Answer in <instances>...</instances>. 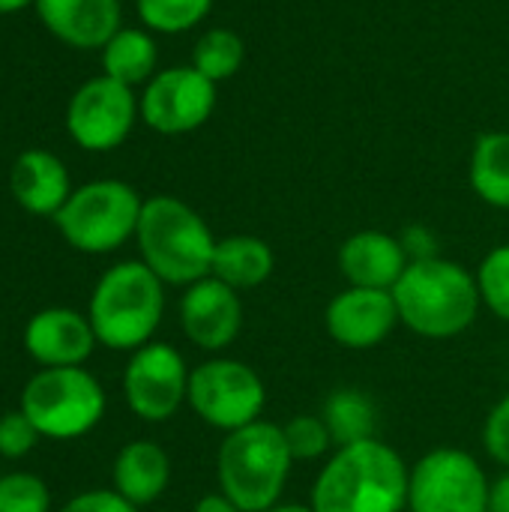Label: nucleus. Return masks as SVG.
Listing matches in <instances>:
<instances>
[{"mask_svg": "<svg viewBox=\"0 0 509 512\" xmlns=\"http://www.w3.org/2000/svg\"><path fill=\"white\" fill-rule=\"evenodd\" d=\"M489 477L483 465L453 447L426 453L411 468L408 510L411 512H489Z\"/></svg>", "mask_w": 509, "mask_h": 512, "instance_id": "9", "label": "nucleus"}, {"mask_svg": "<svg viewBox=\"0 0 509 512\" xmlns=\"http://www.w3.org/2000/svg\"><path fill=\"white\" fill-rule=\"evenodd\" d=\"M213 3L216 0H135V9L141 27L150 33L177 36L195 30L213 12Z\"/></svg>", "mask_w": 509, "mask_h": 512, "instance_id": "25", "label": "nucleus"}, {"mask_svg": "<svg viewBox=\"0 0 509 512\" xmlns=\"http://www.w3.org/2000/svg\"><path fill=\"white\" fill-rule=\"evenodd\" d=\"M489 512H509V468L489 489Z\"/></svg>", "mask_w": 509, "mask_h": 512, "instance_id": "34", "label": "nucleus"}, {"mask_svg": "<svg viewBox=\"0 0 509 512\" xmlns=\"http://www.w3.org/2000/svg\"><path fill=\"white\" fill-rule=\"evenodd\" d=\"M189 369L174 345L150 342L132 351L123 372V396L129 411L144 423L171 420L189 396Z\"/></svg>", "mask_w": 509, "mask_h": 512, "instance_id": "12", "label": "nucleus"}, {"mask_svg": "<svg viewBox=\"0 0 509 512\" xmlns=\"http://www.w3.org/2000/svg\"><path fill=\"white\" fill-rule=\"evenodd\" d=\"M105 390L81 366L39 369L21 390V411L48 441H75L105 417Z\"/></svg>", "mask_w": 509, "mask_h": 512, "instance_id": "7", "label": "nucleus"}, {"mask_svg": "<svg viewBox=\"0 0 509 512\" xmlns=\"http://www.w3.org/2000/svg\"><path fill=\"white\" fill-rule=\"evenodd\" d=\"M42 435L36 432V426L30 423V417L18 408V411H6L3 417H0V456L3 459H24L33 447H36V441H39Z\"/></svg>", "mask_w": 509, "mask_h": 512, "instance_id": "29", "label": "nucleus"}, {"mask_svg": "<svg viewBox=\"0 0 509 512\" xmlns=\"http://www.w3.org/2000/svg\"><path fill=\"white\" fill-rule=\"evenodd\" d=\"M57 512H138V507L129 504L114 489H90V492L69 498Z\"/></svg>", "mask_w": 509, "mask_h": 512, "instance_id": "31", "label": "nucleus"}, {"mask_svg": "<svg viewBox=\"0 0 509 512\" xmlns=\"http://www.w3.org/2000/svg\"><path fill=\"white\" fill-rule=\"evenodd\" d=\"M165 312V282L138 258L108 267L93 294L87 318L102 348L138 351L153 342Z\"/></svg>", "mask_w": 509, "mask_h": 512, "instance_id": "4", "label": "nucleus"}, {"mask_svg": "<svg viewBox=\"0 0 509 512\" xmlns=\"http://www.w3.org/2000/svg\"><path fill=\"white\" fill-rule=\"evenodd\" d=\"M9 192L30 216H57L72 195V180L51 150H24L9 171Z\"/></svg>", "mask_w": 509, "mask_h": 512, "instance_id": "18", "label": "nucleus"}, {"mask_svg": "<svg viewBox=\"0 0 509 512\" xmlns=\"http://www.w3.org/2000/svg\"><path fill=\"white\" fill-rule=\"evenodd\" d=\"M114 492L135 507L159 501L171 480V459L153 441H129L111 465Z\"/></svg>", "mask_w": 509, "mask_h": 512, "instance_id": "19", "label": "nucleus"}, {"mask_svg": "<svg viewBox=\"0 0 509 512\" xmlns=\"http://www.w3.org/2000/svg\"><path fill=\"white\" fill-rule=\"evenodd\" d=\"M36 0H0V15H9V12H21L27 6H33Z\"/></svg>", "mask_w": 509, "mask_h": 512, "instance_id": "35", "label": "nucleus"}, {"mask_svg": "<svg viewBox=\"0 0 509 512\" xmlns=\"http://www.w3.org/2000/svg\"><path fill=\"white\" fill-rule=\"evenodd\" d=\"M324 324L336 345L348 351H369L378 348L402 321L393 291L348 285L327 303Z\"/></svg>", "mask_w": 509, "mask_h": 512, "instance_id": "13", "label": "nucleus"}, {"mask_svg": "<svg viewBox=\"0 0 509 512\" xmlns=\"http://www.w3.org/2000/svg\"><path fill=\"white\" fill-rule=\"evenodd\" d=\"M282 435H285V444H288V453L294 462L321 459L333 447L324 417H312V414H297L294 420H288L282 426Z\"/></svg>", "mask_w": 509, "mask_h": 512, "instance_id": "28", "label": "nucleus"}, {"mask_svg": "<svg viewBox=\"0 0 509 512\" xmlns=\"http://www.w3.org/2000/svg\"><path fill=\"white\" fill-rule=\"evenodd\" d=\"M267 512H315V507L309 504H276V507H270Z\"/></svg>", "mask_w": 509, "mask_h": 512, "instance_id": "36", "label": "nucleus"}, {"mask_svg": "<svg viewBox=\"0 0 509 512\" xmlns=\"http://www.w3.org/2000/svg\"><path fill=\"white\" fill-rule=\"evenodd\" d=\"M399 321L426 339H453L465 333L483 306L477 273L441 255L411 261L393 288Z\"/></svg>", "mask_w": 509, "mask_h": 512, "instance_id": "2", "label": "nucleus"}, {"mask_svg": "<svg viewBox=\"0 0 509 512\" xmlns=\"http://www.w3.org/2000/svg\"><path fill=\"white\" fill-rule=\"evenodd\" d=\"M186 402L207 426L237 432L261 420L267 390L252 366L231 357H216L192 369Z\"/></svg>", "mask_w": 509, "mask_h": 512, "instance_id": "8", "label": "nucleus"}, {"mask_svg": "<svg viewBox=\"0 0 509 512\" xmlns=\"http://www.w3.org/2000/svg\"><path fill=\"white\" fill-rule=\"evenodd\" d=\"M135 243L141 261L165 285H195L210 276L216 237L204 216L174 195H153L141 207Z\"/></svg>", "mask_w": 509, "mask_h": 512, "instance_id": "3", "label": "nucleus"}, {"mask_svg": "<svg viewBox=\"0 0 509 512\" xmlns=\"http://www.w3.org/2000/svg\"><path fill=\"white\" fill-rule=\"evenodd\" d=\"M291 462L282 426L267 420L249 423L228 432L219 447V489L243 512H267L282 498Z\"/></svg>", "mask_w": 509, "mask_h": 512, "instance_id": "5", "label": "nucleus"}, {"mask_svg": "<svg viewBox=\"0 0 509 512\" xmlns=\"http://www.w3.org/2000/svg\"><path fill=\"white\" fill-rule=\"evenodd\" d=\"M411 258L399 237L387 231H357L339 249V270L354 288H378L393 291Z\"/></svg>", "mask_w": 509, "mask_h": 512, "instance_id": "17", "label": "nucleus"}, {"mask_svg": "<svg viewBox=\"0 0 509 512\" xmlns=\"http://www.w3.org/2000/svg\"><path fill=\"white\" fill-rule=\"evenodd\" d=\"M411 471L405 459L369 438L339 447L312 486L315 512H402L408 510Z\"/></svg>", "mask_w": 509, "mask_h": 512, "instance_id": "1", "label": "nucleus"}, {"mask_svg": "<svg viewBox=\"0 0 509 512\" xmlns=\"http://www.w3.org/2000/svg\"><path fill=\"white\" fill-rule=\"evenodd\" d=\"M0 512H51V492L42 477L15 471L0 477Z\"/></svg>", "mask_w": 509, "mask_h": 512, "instance_id": "26", "label": "nucleus"}, {"mask_svg": "<svg viewBox=\"0 0 509 512\" xmlns=\"http://www.w3.org/2000/svg\"><path fill=\"white\" fill-rule=\"evenodd\" d=\"M33 6L45 30L78 51H102L123 27L120 0H36Z\"/></svg>", "mask_w": 509, "mask_h": 512, "instance_id": "16", "label": "nucleus"}, {"mask_svg": "<svg viewBox=\"0 0 509 512\" xmlns=\"http://www.w3.org/2000/svg\"><path fill=\"white\" fill-rule=\"evenodd\" d=\"M96 345L99 339L93 333L90 318L66 306L39 309L24 327V351L42 369L84 366Z\"/></svg>", "mask_w": 509, "mask_h": 512, "instance_id": "15", "label": "nucleus"}, {"mask_svg": "<svg viewBox=\"0 0 509 512\" xmlns=\"http://www.w3.org/2000/svg\"><path fill=\"white\" fill-rule=\"evenodd\" d=\"M483 444L498 465L509 468V393L492 408L483 426Z\"/></svg>", "mask_w": 509, "mask_h": 512, "instance_id": "30", "label": "nucleus"}, {"mask_svg": "<svg viewBox=\"0 0 509 512\" xmlns=\"http://www.w3.org/2000/svg\"><path fill=\"white\" fill-rule=\"evenodd\" d=\"M468 180L474 195L495 207L509 210V132L492 129L477 135L468 162Z\"/></svg>", "mask_w": 509, "mask_h": 512, "instance_id": "22", "label": "nucleus"}, {"mask_svg": "<svg viewBox=\"0 0 509 512\" xmlns=\"http://www.w3.org/2000/svg\"><path fill=\"white\" fill-rule=\"evenodd\" d=\"M144 198L126 180L102 177L72 189L54 216L60 237L84 255H108L138 231Z\"/></svg>", "mask_w": 509, "mask_h": 512, "instance_id": "6", "label": "nucleus"}, {"mask_svg": "<svg viewBox=\"0 0 509 512\" xmlns=\"http://www.w3.org/2000/svg\"><path fill=\"white\" fill-rule=\"evenodd\" d=\"M399 240H402V246H405V252H408L411 261H423V258H435V255H438L435 234H432L429 228H423V225L405 228V234H402Z\"/></svg>", "mask_w": 509, "mask_h": 512, "instance_id": "32", "label": "nucleus"}, {"mask_svg": "<svg viewBox=\"0 0 509 512\" xmlns=\"http://www.w3.org/2000/svg\"><path fill=\"white\" fill-rule=\"evenodd\" d=\"M273 267L276 258L267 240L252 234H231L216 243L210 276L231 285L234 291H249L264 285L273 276Z\"/></svg>", "mask_w": 509, "mask_h": 512, "instance_id": "20", "label": "nucleus"}, {"mask_svg": "<svg viewBox=\"0 0 509 512\" xmlns=\"http://www.w3.org/2000/svg\"><path fill=\"white\" fill-rule=\"evenodd\" d=\"M477 285L483 303L498 315L501 321H509V243L495 246L477 270Z\"/></svg>", "mask_w": 509, "mask_h": 512, "instance_id": "27", "label": "nucleus"}, {"mask_svg": "<svg viewBox=\"0 0 509 512\" xmlns=\"http://www.w3.org/2000/svg\"><path fill=\"white\" fill-rule=\"evenodd\" d=\"M180 327L186 339L204 351H222L234 345L243 330V300L240 291L207 276L186 288L180 300Z\"/></svg>", "mask_w": 509, "mask_h": 512, "instance_id": "14", "label": "nucleus"}, {"mask_svg": "<svg viewBox=\"0 0 509 512\" xmlns=\"http://www.w3.org/2000/svg\"><path fill=\"white\" fill-rule=\"evenodd\" d=\"M102 75L126 84V87H144L159 69V45L147 27H120L105 45H102Z\"/></svg>", "mask_w": 509, "mask_h": 512, "instance_id": "21", "label": "nucleus"}, {"mask_svg": "<svg viewBox=\"0 0 509 512\" xmlns=\"http://www.w3.org/2000/svg\"><path fill=\"white\" fill-rule=\"evenodd\" d=\"M138 117L135 90L108 75H96L72 93L66 105V132L81 150L108 153L129 138Z\"/></svg>", "mask_w": 509, "mask_h": 512, "instance_id": "10", "label": "nucleus"}, {"mask_svg": "<svg viewBox=\"0 0 509 512\" xmlns=\"http://www.w3.org/2000/svg\"><path fill=\"white\" fill-rule=\"evenodd\" d=\"M243 60H246V42L231 27H210L195 39L192 66L213 84L234 78L243 69Z\"/></svg>", "mask_w": 509, "mask_h": 512, "instance_id": "24", "label": "nucleus"}, {"mask_svg": "<svg viewBox=\"0 0 509 512\" xmlns=\"http://www.w3.org/2000/svg\"><path fill=\"white\" fill-rule=\"evenodd\" d=\"M192 512H243L225 492H213V495H204L198 504H195V510Z\"/></svg>", "mask_w": 509, "mask_h": 512, "instance_id": "33", "label": "nucleus"}, {"mask_svg": "<svg viewBox=\"0 0 509 512\" xmlns=\"http://www.w3.org/2000/svg\"><path fill=\"white\" fill-rule=\"evenodd\" d=\"M219 93L192 63L159 69L141 90V120L159 135H189L201 129L216 111Z\"/></svg>", "mask_w": 509, "mask_h": 512, "instance_id": "11", "label": "nucleus"}, {"mask_svg": "<svg viewBox=\"0 0 509 512\" xmlns=\"http://www.w3.org/2000/svg\"><path fill=\"white\" fill-rule=\"evenodd\" d=\"M324 423L330 429L333 447H351L375 438V405L360 390H336L324 402Z\"/></svg>", "mask_w": 509, "mask_h": 512, "instance_id": "23", "label": "nucleus"}]
</instances>
